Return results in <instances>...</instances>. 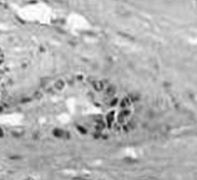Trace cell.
I'll return each instance as SVG.
<instances>
[{"mask_svg":"<svg viewBox=\"0 0 197 180\" xmlns=\"http://www.w3.org/2000/svg\"><path fill=\"white\" fill-rule=\"evenodd\" d=\"M115 107V98L95 83L61 80L5 113L1 125L23 134L66 138L104 125Z\"/></svg>","mask_w":197,"mask_h":180,"instance_id":"obj_1","label":"cell"}]
</instances>
